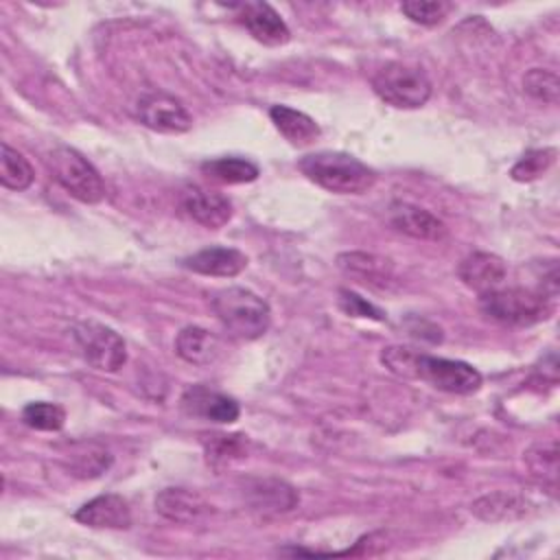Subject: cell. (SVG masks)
I'll list each match as a JSON object with an SVG mask.
<instances>
[{"instance_id": "obj_6", "label": "cell", "mask_w": 560, "mask_h": 560, "mask_svg": "<svg viewBox=\"0 0 560 560\" xmlns=\"http://www.w3.org/2000/svg\"><path fill=\"white\" fill-rule=\"evenodd\" d=\"M46 166L63 190L81 203H101L105 199V184L98 171L77 149L66 144L50 149Z\"/></svg>"}, {"instance_id": "obj_9", "label": "cell", "mask_w": 560, "mask_h": 560, "mask_svg": "<svg viewBox=\"0 0 560 560\" xmlns=\"http://www.w3.org/2000/svg\"><path fill=\"white\" fill-rule=\"evenodd\" d=\"M179 208L186 217L210 230H219L232 219V201L203 186H186L179 195Z\"/></svg>"}, {"instance_id": "obj_25", "label": "cell", "mask_w": 560, "mask_h": 560, "mask_svg": "<svg viewBox=\"0 0 560 560\" xmlns=\"http://www.w3.org/2000/svg\"><path fill=\"white\" fill-rule=\"evenodd\" d=\"M523 90H525L532 98H536V101L556 105V103H558V96H560V81H558V74L551 72V70L532 68V70H527L525 77H523Z\"/></svg>"}, {"instance_id": "obj_28", "label": "cell", "mask_w": 560, "mask_h": 560, "mask_svg": "<svg viewBox=\"0 0 560 560\" xmlns=\"http://www.w3.org/2000/svg\"><path fill=\"white\" fill-rule=\"evenodd\" d=\"M556 151L553 149H536L527 151L514 166H512V177L516 182H532L540 177L551 164H553Z\"/></svg>"}, {"instance_id": "obj_10", "label": "cell", "mask_w": 560, "mask_h": 560, "mask_svg": "<svg viewBox=\"0 0 560 560\" xmlns=\"http://www.w3.org/2000/svg\"><path fill=\"white\" fill-rule=\"evenodd\" d=\"M179 405L184 409V413L195 416V418H203L210 422H219V424H230L234 420H238L241 416V407L234 398L210 389L206 385H190L184 389Z\"/></svg>"}, {"instance_id": "obj_22", "label": "cell", "mask_w": 560, "mask_h": 560, "mask_svg": "<svg viewBox=\"0 0 560 560\" xmlns=\"http://www.w3.org/2000/svg\"><path fill=\"white\" fill-rule=\"evenodd\" d=\"M201 173L219 184H247L260 175V168L247 158L225 155L201 162Z\"/></svg>"}, {"instance_id": "obj_21", "label": "cell", "mask_w": 560, "mask_h": 560, "mask_svg": "<svg viewBox=\"0 0 560 560\" xmlns=\"http://www.w3.org/2000/svg\"><path fill=\"white\" fill-rule=\"evenodd\" d=\"M470 512L488 523L523 518L529 512V503L523 497L510 492H490L472 501Z\"/></svg>"}, {"instance_id": "obj_19", "label": "cell", "mask_w": 560, "mask_h": 560, "mask_svg": "<svg viewBox=\"0 0 560 560\" xmlns=\"http://www.w3.org/2000/svg\"><path fill=\"white\" fill-rule=\"evenodd\" d=\"M247 497H249V503L254 510L258 512H289L298 505L300 497L298 492L284 483V481H278V479H260V481H254L249 488H247Z\"/></svg>"}, {"instance_id": "obj_5", "label": "cell", "mask_w": 560, "mask_h": 560, "mask_svg": "<svg viewBox=\"0 0 560 560\" xmlns=\"http://www.w3.org/2000/svg\"><path fill=\"white\" fill-rule=\"evenodd\" d=\"M372 88L381 101L398 109L422 107L433 92L427 72L402 61L381 66L372 77Z\"/></svg>"}, {"instance_id": "obj_13", "label": "cell", "mask_w": 560, "mask_h": 560, "mask_svg": "<svg viewBox=\"0 0 560 560\" xmlns=\"http://www.w3.org/2000/svg\"><path fill=\"white\" fill-rule=\"evenodd\" d=\"M387 221L392 228L413 238L440 241L446 236V225L433 212L409 201H394L387 210Z\"/></svg>"}, {"instance_id": "obj_18", "label": "cell", "mask_w": 560, "mask_h": 560, "mask_svg": "<svg viewBox=\"0 0 560 560\" xmlns=\"http://www.w3.org/2000/svg\"><path fill=\"white\" fill-rule=\"evenodd\" d=\"M269 116L276 129L295 147H306L319 138V125L300 109H293L287 105H273L269 109Z\"/></svg>"}, {"instance_id": "obj_11", "label": "cell", "mask_w": 560, "mask_h": 560, "mask_svg": "<svg viewBox=\"0 0 560 560\" xmlns=\"http://www.w3.org/2000/svg\"><path fill=\"white\" fill-rule=\"evenodd\" d=\"M457 278L472 291L488 293L499 289L508 278V265L490 252H472L457 265Z\"/></svg>"}, {"instance_id": "obj_20", "label": "cell", "mask_w": 560, "mask_h": 560, "mask_svg": "<svg viewBox=\"0 0 560 560\" xmlns=\"http://www.w3.org/2000/svg\"><path fill=\"white\" fill-rule=\"evenodd\" d=\"M337 265L343 273L354 276L374 287H385L392 280V260L376 254L346 252L337 256Z\"/></svg>"}, {"instance_id": "obj_1", "label": "cell", "mask_w": 560, "mask_h": 560, "mask_svg": "<svg viewBox=\"0 0 560 560\" xmlns=\"http://www.w3.org/2000/svg\"><path fill=\"white\" fill-rule=\"evenodd\" d=\"M381 363L400 378L424 381L440 392L472 394L481 387V374L466 361L431 357L409 346H387L381 350Z\"/></svg>"}, {"instance_id": "obj_8", "label": "cell", "mask_w": 560, "mask_h": 560, "mask_svg": "<svg viewBox=\"0 0 560 560\" xmlns=\"http://www.w3.org/2000/svg\"><path fill=\"white\" fill-rule=\"evenodd\" d=\"M138 118L158 133H184L192 127V116L184 103L166 92H149L138 98Z\"/></svg>"}, {"instance_id": "obj_14", "label": "cell", "mask_w": 560, "mask_h": 560, "mask_svg": "<svg viewBox=\"0 0 560 560\" xmlns=\"http://www.w3.org/2000/svg\"><path fill=\"white\" fill-rule=\"evenodd\" d=\"M74 521L96 529H127L131 525L129 503L114 492L98 494L74 512Z\"/></svg>"}, {"instance_id": "obj_27", "label": "cell", "mask_w": 560, "mask_h": 560, "mask_svg": "<svg viewBox=\"0 0 560 560\" xmlns=\"http://www.w3.org/2000/svg\"><path fill=\"white\" fill-rule=\"evenodd\" d=\"M525 462L529 466V470L536 475V477H542V481H549V483H556V477H558V448L556 444H538V446H532L525 455Z\"/></svg>"}, {"instance_id": "obj_7", "label": "cell", "mask_w": 560, "mask_h": 560, "mask_svg": "<svg viewBox=\"0 0 560 560\" xmlns=\"http://www.w3.org/2000/svg\"><path fill=\"white\" fill-rule=\"evenodd\" d=\"M72 339L81 357L101 372H116L127 363V346L122 337L94 319L77 322L72 328Z\"/></svg>"}, {"instance_id": "obj_29", "label": "cell", "mask_w": 560, "mask_h": 560, "mask_svg": "<svg viewBox=\"0 0 560 560\" xmlns=\"http://www.w3.org/2000/svg\"><path fill=\"white\" fill-rule=\"evenodd\" d=\"M337 295H339V298H337V304H339V308H341L346 315L385 322V313H383L378 306H374L372 302L363 300L359 293H354V291H350V289H339Z\"/></svg>"}, {"instance_id": "obj_17", "label": "cell", "mask_w": 560, "mask_h": 560, "mask_svg": "<svg viewBox=\"0 0 560 560\" xmlns=\"http://www.w3.org/2000/svg\"><path fill=\"white\" fill-rule=\"evenodd\" d=\"M175 352L192 365H210L221 357V341L201 326H186L175 337Z\"/></svg>"}, {"instance_id": "obj_15", "label": "cell", "mask_w": 560, "mask_h": 560, "mask_svg": "<svg viewBox=\"0 0 560 560\" xmlns=\"http://www.w3.org/2000/svg\"><path fill=\"white\" fill-rule=\"evenodd\" d=\"M184 267L201 273V276H217V278H234L247 267V256L236 247H203L192 256L184 258Z\"/></svg>"}, {"instance_id": "obj_24", "label": "cell", "mask_w": 560, "mask_h": 560, "mask_svg": "<svg viewBox=\"0 0 560 560\" xmlns=\"http://www.w3.org/2000/svg\"><path fill=\"white\" fill-rule=\"evenodd\" d=\"M22 422L37 431H59L66 424V411L57 402H28L22 409Z\"/></svg>"}, {"instance_id": "obj_23", "label": "cell", "mask_w": 560, "mask_h": 560, "mask_svg": "<svg viewBox=\"0 0 560 560\" xmlns=\"http://www.w3.org/2000/svg\"><path fill=\"white\" fill-rule=\"evenodd\" d=\"M35 179L31 162L11 144L2 142L0 155V182L9 190H26Z\"/></svg>"}, {"instance_id": "obj_4", "label": "cell", "mask_w": 560, "mask_h": 560, "mask_svg": "<svg viewBox=\"0 0 560 560\" xmlns=\"http://www.w3.org/2000/svg\"><path fill=\"white\" fill-rule=\"evenodd\" d=\"M479 308L486 317L508 326H532L553 313V298L540 289L499 287L479 295Z\"/></svg>"}, {"instance_id": "obj_2", "label": "cell", "mask_w": 560, "mask_h": 560, "mask_svg": "<svg viewBox=\"0 0 560 560\" xmlns=\"http://www.w3.org/2000/svg\"><path fill=\"white\" fill-rule=\"evenodd\" d=\"M298 168L306 179L337 195H361L376 182V173L368 164L341 151L308 153L298 162Z\"/></svg>"}, {"instance_id": "obj_12", "label": "cell", "mask_w": 560, "mask_h": 560, "mask_svg": "<svg viewBox=\"0 0 560 560\" xmlns=\"http://www.w3.org/2000/svg\"><path fill=\"white\" fill-rule=\"evenodd\" d=\"M236 9H238V18H241L243 26L260 44L280 46V44L289 42V37H291L289 26L271 4H267V2H245V4H238Z\"/></svg>"}, {"instance_id": "obj_26", "label": "cell", "mask_w": 560, "mask_h": 560, "mask_svg": "<svg viewBox=\"0 0 560 560\" xmlns=\"http://www.w3.org/2000/svg\"><path fill=\"white\" fill-rule=\"evenodd\" d=\"M453 4L444 0H407L400 4V11L416 24L433 26L440 24L448 13Z\"/></svg>"}, {"instance_id": "obj_16", "label": "cell", "mask_w": 560, "mask_h": 560, "mask_svg": "<svg viewBox=\"0 0 560 560\" xmlns=\"http://www.w3.org/2000/svg\"><path fill=\"white\" fill-rule=\"evenodd\" d=\"M155 510L173 523H195L210 512V505L188 488H164L155 497Z\"/></svg>"}, {"instance_id": "obj_3", "label": "cell", "mask_w": 560, "mask_h": 560, "mask_svg": "<svg viewBox=\"0 0 560 560\" xmlns=\"http://www.w3.org/2000/svg\"><path fill=\"white\" fill-rule=\"evenodd\" d=\"M212 311L223 328L236 339H258L269 330L271 308L269 304L245 287H225L212 293Z\"/></svg>"}]
</instances>
